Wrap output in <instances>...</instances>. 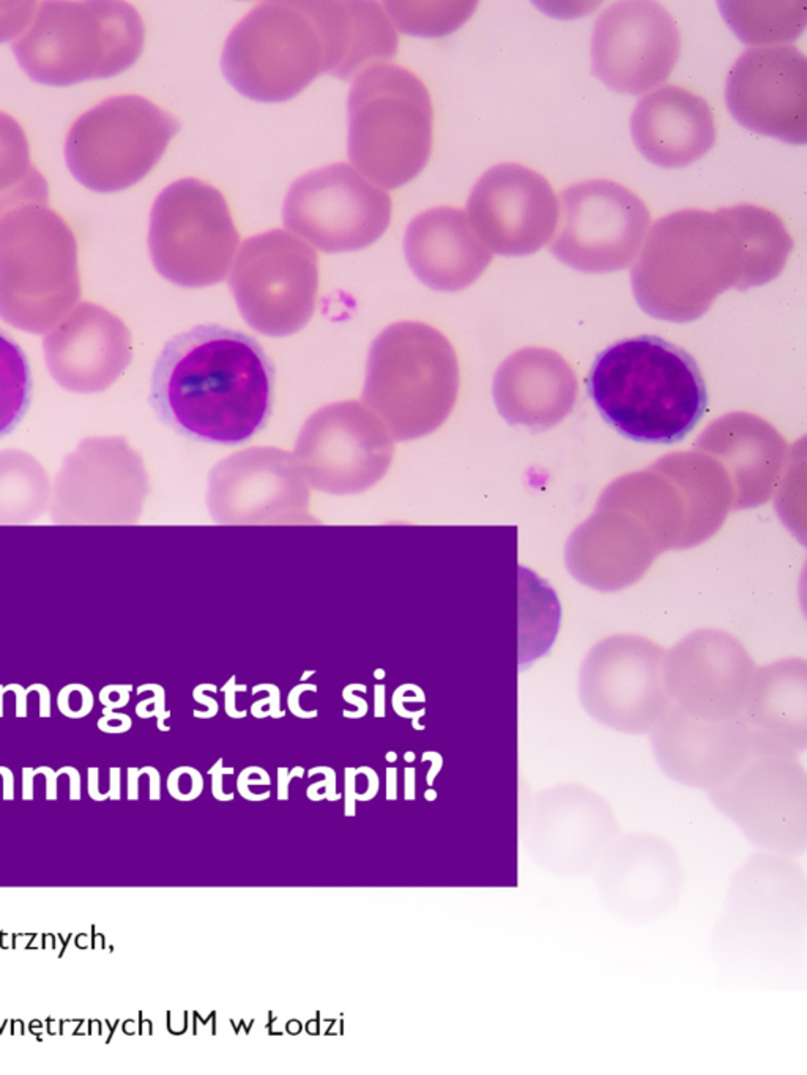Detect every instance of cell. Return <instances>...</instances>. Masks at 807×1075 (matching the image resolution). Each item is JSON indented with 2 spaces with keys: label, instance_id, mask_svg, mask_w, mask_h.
<instances>
[{
  "label": "cell",
  "instance_id": "obj_1",
  "mask_svg": "<svg viewBox=\"0 0 807 1075\" xmlns=\"http://www.w3.org/2000/svg\"><path fill=\"white\" fill-rule=\"evenodd\" d=\"M792 248L784 221L759 205L679 210L653 224L632 269V287L653 318L689 322L721 292L778 277Z\"/></svg>",
  "mask_w": 807,
  "mask_h": 1075
},
{
  "label": "cell",
  "instance_id": "obj_2",
  "mask_svg": "<svg viewBox=\"0 0 807 1075\" xmlns=\"http://www.w3.org/2000/svg\"><path fill=\"white\" fill-rule=\"evenodd\" d=\"M275 368L256 339L199 325L164 345L152 376L150 404L190 439L238 445L270 418Z\"/></svg>",
  "mask_w": 807,
  "mask_h": 1075
},
{
  "label": "cell",
  "instance_id": "obj_3",
  "mask_svg": "<svg viewBox=\"0 0 807 1075\" xmlns=\"http://www.w3.org/2000/svg\"><path fill=\"white\" fill-rule=\"evenodd\" d=\"M587 386L604 421L638 443L681 442L708 406L697 361L679 345L648 335L599 353Z\"/></svg>",
  "mask_w": 807,
  "mask_h": 1075
},
{
  "label": "cell",
  "instance_id": "obj_4",
  "mask_svg": "<svg viewBox=\"0 0 807 1075\" xmlns=\"http://www.w3.org/2000/svg\"><path fill=\"white\" fill-rule=\"evenodd\" d=\"M457 393L455 347L434 327L398 322L371 345L363 401L396 439L434 433L453 412Z\"/></svg>",
  "mask_w": 807,
  "mask_h": 1075
},
{
  "label": "cell",
  "instance_id": "obj_5",
  "mask_svg": "<svg viewBox=\"0 0 807 1075\" xmlns=\"http://www.w3.org/2000/svg\"><path fill=\"white\" fill-rule=\"evenodd\" d=\"M347 114L349 158L382 188H399L428 164L434 106L414 71L391 63L367 68L355 78Z\"/></svg>",
  "mask_w": 807,
  "mask_h": 1075
},
{
  "label": "cell",
  "instance_id": "obj_6",
  "mask_svg": "<svg viewBox=\"0 0 807 1075\" xmlns=\"http://www.w3.org/2000/svg\"><path fill=\"white\" fill-rule=\"evenodd\" d=\"M145 28L125 2H46L13 53L34 81L73 86L119 75L143 54Z\"/></svg>",
  "mask_w": 807,
  "mask_h": 1075
},
{
  "label": "cell",
  "instance_id": "obj_7",
  "mask_svg": "<svg viewBox=\"0 0 807 1075\" xmlns=\"http://www.w3.org/2000/svg\"><path fill=\"white\" fill-rule=\"evenodd\" d=\"M81 295L78 244L48 203H28L0 219V318L48 332Z\"/></svg>",
  "mask_w": 807,
  "mask_h": 1075
},
{
  "label": "cell",
  "instance_id": "obj_8",
  "mask_svg": "<svg viewBox=\"0 0 807 1075\" xmlns=\"http://www.w3.org/2000/svg\"><path fill=\"white\" fill-rule=\"evenodd\" d=\"M226 79L262 103L291 100L325 73V48L309 2H265L234 28L221 57Z\"/></svg>",
  "mask_w": 807,
  "mask_h": 1075
},
{
  "label": "cell",
  "instance_id": "obj_9",
  "mask_svg": "<svg viewBox=\"0 0 807 1075\" xmlns=\"http://www.w3.org/2000/svg\"><path fill=\"white\" fill-rule=\"evenodd\" d=\"M180 122L143 96H112L70 129L65 158L88 190L114 193L141 182L161 160Z\"/></svg>",
  "mask_w": 807,
  "mask_h": 1075
},
{
  "label": "cell",
  "instance_id": "obj_10",
  "mask_svg": "<svg viewBox=\"0 0 807 1075\" xmlns=\"http://www.w3.org/2000/svg\"><path fill=\"white\" fill-rule=\"evenodd\" d=\"M240 236L221 191L182 178L156 197L150 215V256L166 279L184 287L223 281Z\"/></svg>",
  "mask_w": 807,
  "mask_h": 1075
},
{
  "label": "cell",
  "instance_id": "obj_11",
  "mask_svg": "<svg viewBox=\"0 0 807 1075\" xmlns=\"http://www.w3.org/2000/svg\"><path fill=\"white\" fill-rule=\"evenodd\" d=\"M229 285L244 320L267 336H289L311 320L319 291V257L287 230L248 238Z\"/></svg>",
  "mask_w": 807,
  "mask_h": 1075
},
{
  "label": "cell",
  "instance_id": "obj_12",
  "mask_svg": "<svg viewBox=\"0 0 807 1075\" xmlns=\"http://www.w3.org/2000/svg\"><path fill=\"white\" fill-rule=\"evenodd\" d=\"M287 229L325 252H349L377 242L391 221L387 191L347 162L308 172L285 196Z\"/></svg>",
  "mask_w": 807,
  "mask_h": 1075
},
{
  "label": "cell",
  "instance_id": "obj_13",
  "mask_svg": "<svg viewBox=\"0 0 807 1075\" xmlns=\"http://www.w3.org/2000/svg\"><path fill=\"white\" fill-rule=\"evenodd\" d=\"M560 229L550 251L587 273L631 264L650 226V210L630 188L612 180L576 183L560 194Z\"/></svg>",
  "mask_w": 807,
  "mask_h": 1075
},
{
  "label": "cell",
  "instance_id": "obj_14",
  "mask_svg": "<svg viewBox=\"0 0 807 1075\" xmlns=\"http://www.w3.org/2000/svg\"><path fill=\"white\" fill-rule=\"evenodd\" d=\"M394 440L375 413L344 401L312 413L300 433L295 459L312 484L330 492H358L387 474Z\"/></svg>",
  "mask_w": 807,
  "mask_h": 1075
},
{
  "label": "cell",
  "instance_id": "obj_15",
  "mask_svg": "<svg viewBox=\"0 0 807 1075\" xmlns=\"http://www.w3.org/2000/svg\"><path fill=\"white\" fill-rule=\"evenodd\" d=\"M677 22L656 2H618L597 18L591 37L593 73L618 94L642 95L679 62Z\"/></svg>",
  "mask_w": 807,
  "mask_h": 1075
},
{
  "label": "cell",
  "instance_id": "obj_16",
  "mask_svg": "<svg viewBox=\"0 0 807 1075\" xmlns=\"http://www.w3.org/2000/svg\"><path fill=\"white\" fill-rule=\"evenodd\" d=\"M663 651L645 639L613 637L585 663L581 694L593 716L617 731L648 732L669 711Z\"/></svg>",
  "mask_w": 807,
  "mask_h": 1075
},
{
  "label": "cell",
  "instance_id": "obj_17",
  "mask_svg": "<svg viewBox=\"0 0 807 1075\" xmlns=\"http://www.w3.org/2000/svg\"><path fill=\"white\" fill-rule=\"evenodd\" d=\"M467 217L489 250L527 256L554 236L560 205L546 177L523 164H497L476 182Z\"/></svg>",
  "mask_w": 807,
  "mask_h": 1075
},
{
  "label": "cell",
  "instance_id": "obj_18",
  "mask_svg": "<svg viewBox=\"0 0 807 1075\" xmlns=\"http://www.w3.org/2000/svg\"><path fill=\"white\" fill-rule=\"evenodd\" d=\"M726 100L743 127L786 143H806V55L792 45L747 49L730 70Z\"/></svg>",
  "mask_w": 807,
  "mask_h": 1075
},
{
  "label": "cell",
  "instance_id": "obj_19",
  "mask_svg": "<svg viewBox=\"0 0 807 1075\" xmlns=\"http://www.w3.org/2000/svg\"><path fill=\"white\" fill-rule=\"evenodd\" d=\"M716 790L721 809L753 844L788 855L804 850V778L784 754L755 762Z\"/></svg>",
  "mask_w": 807,
  "mask_h": 1075
},
{
  "label": "cell",
  "instance_id": "obj_20",
  "mask_svg": "<svg viewBox=\"0 0 807 1075\" xmlns=\"http://www.w3.org/2000/svg\"><path fill=\"white\" fill-rule=\"evenodd\" d=\"M665 690L679 710L705 721H732L746 710L753 664L733 637L692 634L664 666Z\"/></svg>",
  "mask_w": 807,
  "mask_h": 1075
},
{
  "label": "cell",
  "instance_id": "obj_21",
  "mask_svg": "<svg viewBox=\"0 0 807 1075\" xmlns=\"http://www.w3.org/2000/svg\"><path fill=\"white\" fill-rule=\"evenodd\" d=\"M655 751L673 778L697 787H721L760 749L746 721H705L683 711L665 713L655 725Z\"/></svg>",
  "mask_w": 807,
  "mask_h": 1075
},
{
  "label": "cell",
  "instance_id": "obj_22",
  "mask_svg": "<svg viewBox=\"0 0 807 1075\" xmlns=\"http://www.w3.org/2000/svg\"><path fill=\"white\" fill-rule=\"evenodd\" d=\"M49 371L62 386L94 393L116 382L131 361V335L102 306L82 303L45 338Z\"/></svg>",
  "mask_w": 807,
  "mask_h": 1075
},
{
  "label": "cell",
  "instance_id": "obj_23",
  "mask_svg": "<svg viewBox=\"0 0 807 1075\" xmlns=\"http://www.w3.org/2000/svg\"><path fill=\"white\" fill-rule=\"evenodd\" d=\"M211 500L221 517L234 521L299 516L306 505L299 460L272 447L232 454L213 470Z\"/></svg>",
  "mask_w": 807,
  "mask_h": 1075
},
{
  "label": "cell",
  "instance_id": "obj_24",
  "mask_svg": "<svg viewBox=\"0 0 807 1075\" xmlns=\"http://www.w3.org/2000/svg\"><path fill=\"white\" fill-rule=\"evenodd\" d=\"M404 251L408 267L421 283L441 292L473 285L492 260L467 213L455 207L426 210L408 224Z\"/></svg>",
  "mask_w": 807,
  "mask_h": 1075
},
{
  "label": "cell",
  "instance_id": "obj_25",
  "mask_svg": "<svg viewBox=\"0 0 807 1075\" xmlns=\"http://www.w3.org/2000/svg\"><path fill=\"white\" fill-rule=\"evenodd\" d=\"M631 133L638 152L661 168H683L697 161L716 141L708 103L679 86H665L644 96L632 112Z\"/></svg>",
  "mask_w": 807,
  "mask_h": 1075
},
{
  "label": "cell",
  "instance_id": "obj_26",
  "mask_svg": "<svg viewBox=\"0 0 807 1075\" xmlns=\"http://www.w3.org/2000/svg\"><path fill=\"white\" fill-rule=\"evenodd\" d=\"M325 48V73L352 79L387 63L398 34L377 2H309Z\"/></svg>",
  "mask_w": 807,
  "mask_h": 1075
},
{
  "label": "cell",
  "instance_id": "obj_27",
  "mask_svg": "<svg viewBox=\"0 0 807 1075\" xmlns=\"http://www.w3.org/2000/svg\"><path fill=\"white\" fill-rule=\"evenodd\" d=\"M46 178L30 158L28 136L12 115L0 112V219L28 203H48Z\"/></svg>",
  "mask_w": 807,
  "mask_h": 1075
},
{
  "label": "cell",
  "instance_id": "obj_28",
  "mask_svg": "<svg viewBox=\"0 0 807 1075\" xmlns=\"http://www.w3.org/2000/svg\"><path fill=\"white\" fill-rule=\"evenodd\" d=\"M32 390L26 353L0 330V439L13 433L28 413Z\"/></svg>",
  "mask_w": 807,
  "mask_h": 1075
},
{
  "label": "cell",
  "instance_id": "obj_29",
  "mask_svg": "<svg viewBox=\"0 0 807 1075\" xmlns=\"http://www.w3.org/2000/svg\"><path fill=\"white\" fill-rule=\"evenodd\" d=\"M786 5L787 4L727 2L721 4V8L741 40L746 43H767L792 40L803 32L806 16L784 20L782 14L795 10L784 8Z\"/></svg>",
  "mask_w": 807,
  "mask_h": 1075
},
{
  "label": "cell",
  "instance_id": "obj_30",
  "mask_svg": "<svg viewBox=\"0 0 807 1075\" xmlns=\"http://www.w3.org/2000/svg\"><path fill=\"white\" fill-rule=\"evenodd\" d=\"M385 13L402 34L443 37L461 28L475 2H387Z\"/></svg>",
  "mask_w": 807,
  "mask_h": 1075
},
{
  "label": "cell",
  "instance_id": "obj_31",
  "mask_svg": "<svg viewBox=\"0 0 807 1075\" xmlns=\"http://www.w3.org/2000/svg\"><path fill=\"white\" fill-rule=\"evenodd\" d=\"M204 789L202 774L191 766H180L172 771L168 779V790L178 801H193Z\"/></svg>",
  "mask_w": 807,
  "mask_h": 1075
},
{
  "label": "cell",
  "instance_id": "obj_32",
  "mask_svg": "<svg viewBox=\"0 0 807 1075\" xmlns=\"http://www.w3.org/2000/svg\"><path fill=\"white\" fill-rule=\"evenodd\" d=\"M35 5L37 4L34 2L0 4V41L12 38L28 26L29 21L32 20Z\"/></svg>",
  "mask_w": 807,
  "mask_h": 1075
},
{
  "label": "cell",
  "instance_id": "obj_33",
  "mask_svg": "<svg viewBox=\"0 0 807 1075\" xmlns=\"http://www.w3.org/2000/svg\"><path fill=\"white\" fill-rule=\"evenodd\" d=\"M57 704H59V710L65 716L79 719V717L88 715L94 708V694L82 684H70L65 690H61Z\"/></svg>",
  "mask_w": 807,
  "mask_h": 1075
},
{
  "label": "cell",
  "instance_id": "obj_34",
  "mask_svg": "<svg viewBox=\"0 0 807 1075\" xmlns=\"http://www.w3.org/2000/svg\"><path fill=\"white\" fill-rule=\"evenodd\" d=\"M268 784H270V776H268V773H267V771L262 770V768H259V766H250V768H246V770H243L242 773H240V776H238L237 789L238 791H240V795H242L244 799H248V801H264V799L270 798V791H264V793L254 795V793L250 790V787H251V785Z\"/></svg>",
  "mask_w": 807,
  "mask_h": 1075
},
{
  "label": "cell",
  "instance_id": "obj_35",
  "mask_svg": "<svg viewBox=\"0 0 807 1075\" xmlns=\"http://www.w3.org/2000/svg\"><path fill=\"white\" fill-rule=\"evenodd\" d=\"M317 773L325 774L326 779L308 787V791H306L308 798L312 799V801H322L319 797V790L320 789H325V799H328V801H338V799H341L342 795L336 793V773H334V770L328 768V766H317V768L309 770L308 776H314Z\"/></svg>",
  "mask_w": 807,
  "mask_h": 1075
},
{
  "label": "cell",
  "instance_id": "obj_36",
  "mask_svg": "<svg viewBox=\"0 0 807 1075\" xmlns=\"http://www.w3.org/2000/svg\"><path fill=\"white\" fill-rule=\"evenodd\" d=\"M103 715L104 716L98 721L100 731L106 732V733H123L131 729V719L127 715H117L108 708H104Z\"/></svg>",
  "mask_w": 807,
  "mask_h": 1075
},
{
  "label": "cell",
  "instance_id": "obj_37",
  "mask_svg": "<svg viewBox=\"0 0 807 1075\" xmlns=\"http://www.w3.org/2000/svg\"><path fill=\"white\" fill-rule=\"evenodd\" d=\"M232 773H234V768H224L223 758H219L217 764L213 765V768L209 770V774L213 779L211 781V793H213V797L218 801H232L234 799V793H226L223 789L224 774H232Z\"/></svg>",
  "mask_w": 807,
  "mask_h": 1075
},
{
  "label": "cell",
  "instance_id": "obj_38",
  "mask_svg": "<svg viewBox=\"0 0 807 1075\" xmlns=\"http://www.w3.org/2000/svg\"><path fill=\"white\" fill-rule=\"evenodd\" d=\"M131 686H106L100 694V700L106 705L108 710L122 708L128 704Z\"/></svg>",
  "mask_w": 807,
  "mask_h": 1075
},
{
  "label": "cell",
  "instance_id": "obj_39",
  "mask_svg": "<svg viewBox=\"0 0 807 1075\" xmlns=\"http://www.w3.org/2000/svg\"><path fill=\"white\" fill-rule=\"evenodd\" d=\"M303 690H312V692H316V690H317V686H316V684H300V686H297V688H293V690H291V694H289V699H287V704H289V708H291V711H292L295 716L301 717V719H312V717H316L317 715H319V711H303L301 708H300L299 699Z\"/></svg>",
  "mask_w": 807,
  "mask_h": 1075
},
{
  "label": "cell",
  "instance_id": "obj_40",
  "mask_svg": "<svg viewBox=\"0 0 807 1075\" xmlns=\"http://www.w3.org/2000/svg\"><path fill=\"white\" fill-rule=\"evenodd\" d=\"M144 690H155V716H158V729L163 732L169 731V727L164 725V719H168L170 716V713L169 711H164L163 688L156 686V684H145V686H141L137 690V692H144Z\"/></svg>",
  "mask_w": 807,
  "mask_h": 1075
},
{
  "label": "cell",
  "instance_id": "obj_41",
  "mask_svg": "<svg viewBox=\"0 0 807 1075\" xmlns=\"http://www.w3.org/2000/svg\"><path fill=\"white\" fill-rule=\"evenodd\" d=\"M237 690H246V686H235V676H232L223 688V692H226V713H227V716L234 717V719H242L248 713L235 710V692Z\"/></svg>",
  "mask_w": 807,
  "mask_h": 1075
},
{
  "label": "cell",
  "instance_id": "obj_42",
  "mask_svg": "<svg viewBox=\"0 0 807 1075\" xmlns=\"http://www.w3.org/2000/svg\"><path fill=\"white\" fill-rule=\"evenodd\" d=\"M303 776H305V770H303V768H301V766H297V768H293V770L291 771V773H289V770H287V768H278V799H279V801H283V799H284V801H285V799L289 798V790H287V789H289V782H291V781H292L293 778H303Z\"/></svg>",
  "mask_w": 807,
  "mask_h": 1075
},
{
  "label": "cell",
  "instance_id": "obj_43",
  "mask_svg": "<svg viewBox=\"0 0 807 1075\" xmlns=\"http://www.w3.org/2000/svg\"><path fill=\"white\" fill-rule=\"evenodd\" d=\"M355 795H357V771L346 768V815H355Z\"/></svg>",
  "mask_w": 807,
  "mask_h": 1075
},
{
  "label": "cell",
  "instance_id": "obj_44",
  "mask_svg": "<svg viewBox=\"0 0 807 1075\" xmlns=\"http://www.w3.org/2000/svg\"><path fill=\"white\" fill-rule=\"evenodd\" d=\"M360 771H363L366 774L367 787L366 790L363 791V793H358L355 797V799H358V801H371L377 795V791H379V776L369 766H361Z\"/></svg>",
  "mask_w": 807,
  "mask_h": 1075
},
{
  "label": "cell",
  "instance_id": "obj_45",
  "mask_svg": "<svg viewBox=\"0 0 807 1075\" xmlns=\"http://www.w3.org/2000/svg\"><path fill=\"white\" fill-rule=\"evenodd\" d=\"M259 690H268L270 692V710H268L270 716L275 717V719L284 716V711H281V708H279V705H281V694H279L278 688L273 686V684H262V686H254L252 688L254 694L259 692Z\"/></svg>",
  "mask_w": 807,
  "mask_h": 1075
},
{
  "label": "cell",
  "instance_id": "obj_46",
  "mask_svg": "<svg viewBox=\"0 0 807 1075\" xmlns=\"http://www.w3.org/2000/svg\"><path fill=\"white\" fill-rule=\"evenodd\" d=\"M342 697H344V700L349 702V704L358 707V711H355V713L344 711V713H342L344 716L350 717V719H358V717H363L365 715H366L367 704L365 702V700H363V699H360V697L353 696L352 684H350V686H347L346 690H344V692H342Z\"/></svg>",
  "mask_w": 807,
  "mask_h": 1075
},
{
  "label": "cell",
  "instance_id": "obj_47",
  "mask_svg": "<svg viewBox=\"0 0 807 1075\" xmlns=\"http://www.w3.org/2000/svg\"><path fill=\"white\" fill-rule=\"evenodd\" d=\"M193 697H194V700H196V702H199V704L207 705V707H209V708H210V710L207 711V713H205V711H194V717H201V719H209V717H213V716H215V715H217V713H218L217 700H213V699H209V697H205L204 694H202V690H201V686H197L196 690H194V692H193Z\"/></svg>",
  "mask_w": 807,
  "mask_h": 1075
},
{
  "label": "cell",
  "instance_id": "obj_48",
  "mask_svg": "<svg viewBox=\"0 0 807 1075\" xmlns=\"http://www.w3.org/2000/svg\"><path fill=\"white\" fill-rule=\"evenodd\" d=\"M398 798V770L387 768V799L393 801Z\"/></svg>",
  "mask_w": 807,
  "mask_h": 1075
},
{
  "label": "cell",
  "instance_id": "obj_49",
  "mask_svg": "<svg viewBox=\"0 0 807 1075\" xmlns=\"http://www.w3.org/2000/svg\"><path fill=\"white\" fill-rule=\"evenodd\" d=\"M421 760H423V762L432 760V768H431V771H429L428 774V784L432 785V782H434L435 774L441 771V757L439 756V754H435V752H424Z\"/></svg>",
  "mask_w": 807,
  "mask_h": 1075
},
{
  "label": "cell",
  "instance_id": "obj_50",
  "mask_svg": "<svg viewBox=\"0 0 807 1075\" xmlns=\"http://www.w3.org/2000/svg\"><path fill=\"white\" fill-rule=\"evenodd\" d=\"M43 771L46 774V798L57 799V773L46 766H43Z\"/></svg>",
  "mask_w": 807,
  "mask_h": 1075
},
{
  "label": "cell",
  "instance_id": "obj_51",
  "mask_svg": "<svg viewBox=\"0 0 807 1075\" xmlns=\"http://www.w3.org/2000/svg\"><path fill=\"white\" fill-rule=\"evenodd\" d=\"M375 717L385 716V686L377 684L375 686Z\"/></svg>",
  "mask_w": 807,
  "mask_h": 1075
},
{
  "label": "cell",
  "instance_id": "obj_52",
  "mask_svg": "<svg viewBox=\"0 0 807 1075\" xmlns=\"http://www.w3.org/2000/svg\"><path fill=\"white\" fill-rule=\"evenodd\" d=\"M406 799H415V768H406Z\"/></svg>",
  "mask_w": 807,
  "mask_h": 1075
},
{
  "label": "cell",
  "instance_id": "obj_53",
  "mask_svg": "<svg viewBox=\"0 0 807 1075\" xmlns=\"http://www.w3.org/2000/svg\"><path fill=\"white\" fill-rule=\"evenodd\" d=\"M133 1028H135V1021H125L123 1031H125L127 1035H133V1033H135V1030H133Z\"/></svg>",
  "mask_w": 807,
  "mask_h": 1075
},
{
  "label": "cell",
  "instance_id": "obj_54",
  "mask_svg": "<svg viewBox=\"0 0 807 1075\" xmlns=\"http://www.w3.org/2000/svg\"><path fill=\"white\" fill-rule=\"evenodd\" d=\"M424 797H426V799H429V801H432V799H435V797H437V793H435L434 790H428L426 791V795H424Z\"/></svg>",
  "mask_w": 807,
  "mask_h": 1075
},
{
  "label": "cell",
  "instance_id": "obj_55",
  "mask_svg": "<svg viewBox=\"0 0 807 1075\" xmlns=\"http://www.w3.org/2000/svg\"><path fill=\"white\" fill-rule=\"evenodd\" d=\"M396 758H398V756H396V752H388L387 760H388V762H390V764H393V762H394V760H396Z\"/></svg>",
  "mask_w": 807,
  "mask_h": 1075
},
{
  "label": "cell",
  "instance_id": "obj_56",
  "mask_svg": "<svg viewBox=\"0 0 807 1075\" xmlns=\"http://www.w3.org/2000/svg\"><path fill=\"white\" fill-rule=\"evenodd\" d=\"M404 758H406V762H414L415 752H406V756H404Z\"/></svg>",
  "mask_w": 807,
  "mask_h": 1075
},
{
  "label": "cell",
  "instance_id": "obj_57",
  "mask_svg": "<svg viewBox=\"0 0 807 1075\" xmlns=\"http://www.w3.org/2000/svg\"><path fill=\"white\" fill-rule=\"evenodd\" d=\"M383 676H385V672H383V670H375V678H379L380 680V678H383Z\"/></svg>",
  "mask_w": 807,
  "mask_h": 1075
},
{
  "label": "cell",
  "instance_id": "obj_58",
  "mask_svg": "<svg viewBox=\"0 0 807 1075\" xmlns=\"http://www.w3.org/2000/svg\"><path fill=\"white\" fill-rule=\"evenodd\" d=\"M312 674H314V672H312V670H311V672H306L305 675H303V678H301V680H306V678H308V676H311Z\"/></svg>",
  "mask_w": 807,
  "mask_h": 1075
}]
</instances>
